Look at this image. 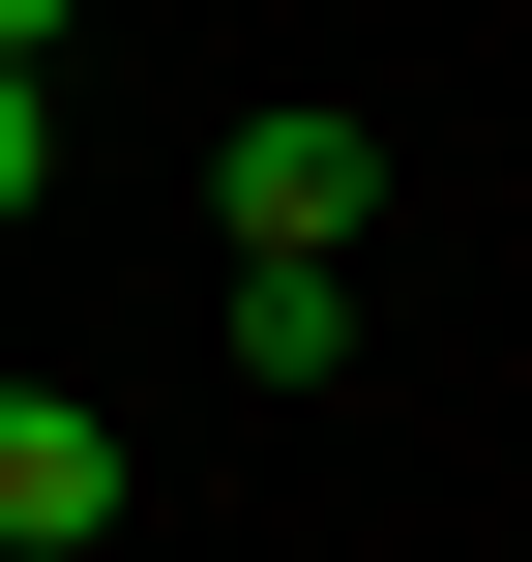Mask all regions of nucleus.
Wrapping results in <instances>:
<instances>
[{"label": "nucleus", "instance_id": "nucleus-1", "mask_svg": "<svg viewBox=\"0 0 532 562\" xmlns=\"http://www.w3.org/2000/svg\"><path fill=\"white\" fill-rule=\"evenodd\" d=\"M207 207H237V267H355V207H385V148H355L326 89H267V119L207 148Z\"/></svg>", "mask_w": 532, "mask_h": 562}, {"label": "nucleus", "instance_id": "nucleus-2", "mask_svg": "<svg viewBox=\"0 0 532 562\" xmlns=\"http://www.w3.org/2000/svg\"><path fill=\"white\" fill-rule=\"evenodd\" d=\"M118 533V415L89 385H0V562H89Z\"/></svg>", "mask_w": 532, "mask_h": 562}, {"label": "nucleus", "instance_id": "nucleus-3", "mask_svg": "<svg viewBox=\"0 0 532 562\" xmlns=\"http://www.w3.org/2000/svg\"><path fill=\"white\" fill-rule=\"evenodd\" d=\"M355 356V267H237V385H326Z\"/></svg>", "mask_w": 532, "mask_h": 562}, {"label": "nucleus", "instance_id": "nucleus-4", "mask_svg": "<svg viewBox=\"0 0 532 562\" xmlns=\"http://www.w3.org/2000/svg\"><path fill=\"white\" fill-rule=\"evenodd\" d=\"M30 178H59V59H0V207H30Z\"/></svg>", "mask_w": 532, "mask_h": 562}, {"label": "nucleus", "instance_id": "nucleus-5", "mask_svg": "<svg viewBox=\"0 0 532 562\" xmlns=\"http://www.w3.org/2000/svg\"><path fill=\"white\" fill-rule=\"evenodd\" d=\"M59 30H89V0H0V59H59Z\"/></svg>", "mask_w": 532, "mask_h": 562}]
</instances>
